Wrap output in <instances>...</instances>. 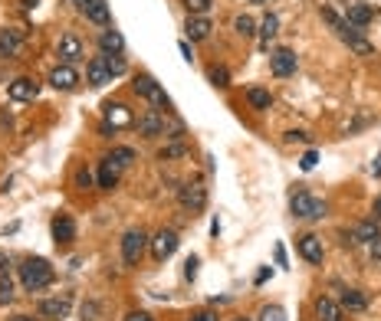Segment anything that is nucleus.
I'll use <instances>...</instances> for the list:
<instances>
[{
  "instance_id": "nucleus-31",
  "label": "nucleus",
  "mask_w": 381,
  "mask_h": 321,
  "mask_svg": "<svg viewBox=\"0 0 381 321\" xmlns=\"http://www.w3.org/2000/svg\"><path fill=\"white\" fill-rule=\"evenodd\" d=\"M260 321H286V311L279 305H263L260 308Z\"/></svg>"
},
{
  "instance_id": "nucleus-36",
  "label": "nucleus",
  "mask_w": 381,
  "mask_h": 321,
  "mask_svg": "<svg viewBox=\"0 0 381 321\" xmlns=\"http://www.w3.org/2000/svg\"><path fill=\"white\" fill-rule=\"evenodd\" d=\"M316 160H319V154H316V151H306L303 160H299V167H303V171H312V167H316Z\"/></svg>"
},
{
  "instance_id": "nucleus-47",
  "label": "nucleus",
  "mask_w": 381,
  "mask_h": 321,
  "mask_svg": "<svg viewBox=\"0 0 381 321\" xmlns=\"http://www.w3.org/2000/svg\"><path fill=\"white\" fill-rule=\"evenodd\" d=\"M73 3H79V7H83V3H86V0H73Z\"/></svg>"
},
{
  "instance_id": "nucleus-24",
  "label": "nucleus",
  "mask_w": 381,
  "mask_h": 321,
  "mask_svg": "<svg viewBox=\"0 0 381 321\" xmlns=\"http://www.w3.org/2000/svg\"><path fill=\"white\" fill-rule=\"evenodd\" d=\"M190 40H207L210 36V20L207 16H188V23H184Z\"/></svg>"
},
{
  "instance_id": "nucleus-22",
  "label": "nucleus",
  "mask_w": 381,
  "mask_h": 321,
  "mask_svg": "<svg viewBox=\"0 0 381 321\" xmlns=\"http://www.w3.org/2000/svg\"><path fill=\"white\" fill-rule=\"evenodd\" d=\"M66 311H69V298H46L40 302V318H66Z\"/></svg>"
},
{
  "instance_id": "nucleus-33",
  "label": "nucleus",
  "mask_w": 381,
  "mask_h": 321,
  "mask_svg": "<svg viewBox=\"0 0 381 321\" xmlns=\"http://www.w3.org/2000/svg\"><path fill=\"white\" fill-rule=\"evenodd\" d=\"M102 56H105V53H102ZM105 66H109V73H112V75L125 73V59H122V53H116V56H105Z\"/></svg>"
},
{
  "instance_id": "nucleus-15",
  "label": "nucleus",
  "mask_w": 381,
  "mask_h": 321,
  "mask_svg": "<svg viewBox=\"0 0 381 321\" xmlns=\"http://www.w3.org/2000/svg\"><path fill=\"white\" fill-rule=\"evenodd\" d=\"M59 59L69 66V62H76V59H83V43H79V36H73V33H63L59 36V46H56Z\"/></svg>"
},
{
  "instance_id": "nucleus-12",
  "label": "nucleus",
  "mask_w": 381,
  "mask_h": 321,
  "mask_svg": "<svg viewBox=\"0 0 381 321\" xmlns=\"http://www.w3.org/2000/svg\"><path fill=\"white\" fill-rule=\"evenodd\" d=\"M36 92H40V86H36L33 79H27V75L14 79L10 88H7V95H10L14 102H33V99H36Z\"/></svg>"
},
{
  "instance_id": "nucleus-23",
  "label": "nucleus",
  "mask_w": 381,
  "mask_h": 321,
  "mask_svg": "<svg viewBox=\"0 0 381 321\" xmlns=\"http://www.w3.org/2000/svg\"><path fill=\"white\" fill-rule=\"evenodd\" d=\"M99 49H102L105 56H116V53H122V49H125L122 33H116V29H105L102 36H99Z\"/></svg>"
},
{
  "instance_id": "nucleus-30",
  "label": "nucleus",
  "mask_w": 381,
  "mask_h": 321,
  "mask_svg": "<svg viewBox=\"0 0 381 321\" xmlns=\"http://www.w3.org/2000/svg\"><path fill=\"white\" fill-rule=\"evenodd\" d=\"M184 7H188L190 16H204L214 7V0H184Z\"/></svg>"
},
{
  "instance_id": "nucleus-21",
  "label": "nucleus",
  "mask_w": 381,
  "mask_h": 321,
  "mask_svg": "<svg viewBox=\"0 0 381 321\" xmlns=\"http://www.w3.org/2000/svg\"><path fill=\"white\" fill-rule=\"evenodd\" d=\"M371 16H375V10L368 7V3H349V10H345V23H352V27H368L371 23Z\"/></svg>"
},
{
  "instance_id": "nucleus-11",
  "label": "nucleus",
  "mask_w": 381,
  "mask_h": 321,
  "mask_svg": "<svg viewBox=\"0 0 381 321\" xmlns=\"http://www.w3.org/2000/svg\"><path fill=\"white\" fill-rule=\"evenodd\" d=\"M132 121H135L132 112H129L122 102H109V105H105V125H109L112 132H118V128H129Z\"/></svg>"
},
{
  "instance_id": "nucleus-27",
  "label": "nucleus",
  "mask_w": 381,
  "mask_h": 321,
  "mask_svg": "<svg viewBox=\"0 0 381 321\" xmlns=\"http://www.w3.org/2000/svg\"><path fill=\"white\" fill-rule=\"evenodd\" d=\"M247 102L253 105V108H260V112H263V108H270V105H273V95H270L266 88H250Z\"/></svg>"
},
{
  "instance_id": "nucleus-41",
  "label": "nucleus",
  "mask_w": 381,
  "mask_h": 321,
  "mask_svg": "<svg viewBox=\"0 0 381 321\" xmlns=\"http://www.w3.org/2000/svg\"><path fill=\"white\" fill-rule=\"evenodd\" d=\"M286 141H309V134L306 132H290L286 134Z\"/></svg>"
},
{
  "instance_id": "nucleus-10",
  "label": "nucleus",
  "mask_w": 381,
  "mask_h": 321,
  "mask_svg": "<svg viewBox=\"0 0 381 321\" xmlns=\"http://www.w3.org/2000/svg\"><path fill=\"white\" fill-rule=\"evenodd\" d=\"M138 134H145V138H158V134H164V115L158 112V108H148L145 115H138Z\"/></svg>"
},
{
  "instance_id": "nucleus-9",
  "label": "nucleus",
  "mask_w": 381,
  "mask_h": 321,
  "mask_svg": "<svg viewBox=\"0 0 381 321\" xmlns=\"http://www.w3.org/2000/svg\"><path fill=\"white\" fill-rule=\"evenodd\" d=\"M299 256H303L306 263H312V265H323V259H325L323 239H319V236H312V233L299 236Z\"/></svg>"
},
{
  "instance_id": "nucleus-1",
  "label": "nucleus",
  "mask_w": 381,
  "mask_h": 321,
  "mask_svg": "<svg viewBox=\"0 0 381 321\" xmlns=\"http://www.w3.org/2000/svg\"><path fill=\"white\" fill-rule=\"evenodd\" d=\"M20 282H23L27 292H40V289H46L53 282V265L46 259H27L20 265Z\"/></svg>"
},
{
  "instance_id": "nucleus-6",
  "label": "nucleus",
  "mask_w": 381,
  "mask_h": 321,
  "mask_svg": "<svg viewBox=\"0 0 381 321\" xmlns=\"http://www.w3.org/2000/svg\"><path fill=\"white\" fill-rule=\"evenodd\" d=\"M177 200H181V206L184 210H190V213H201L207 204V190L201 187V184H184V187L177 190Z\"/></svg>"
},
{
  "instance_id": "nucleus-7",
  "label": "nucleus",
  "mask_w": 381,
  "mask_h": 321,
  "mask_svg": "<svg viewBox=\"0 0 381 321\" xmlns=\"http://www.w3.org/2000/svg\"><path fill=\"white\" fill-rule=\"evenodd\" d=\"M270 69H273V75H279V79L293 75L296 73V53L286 49V46L273 49V53H270Z\"/></svg>"
},
{
  "instance_id": "nucleus-14",
  "label": "nucleus",
  "mask_w": 381,
  "mask_h": 321,
  "mask_svg": "<svg viewBox=\"0 0 381 321\" xmlns=\"http://www.w3.org/2000/svg\"><path fill=\"white\" fill-rule=\"evenodd\" d=\"M86 79H89V86H92V88H102L105 82H112V73H109V66H105V56L89 59Z\"/></svg>"
},
{
  "instance_id": "nucleus-48",
  "label": "nucleus",
  "mask_w": 381,
  "mask_h": 321,
  "mask_svg": "<svg viewBox=\"0 0 381 321\" xmlns=\"http://www.w3.org/2000/svg\"><path fill=\"white\" fill-rule=\"evenodd\" d=\"M234 321H250V318H234Z\"/></svg>"
},
{
  "instance_id": "nucleus-17",
  "label": "nucleus",
  "mask_w": 381,
  "mask_h": 321,
  "mask_svg": "<svg viewBox=\"0 0 381 321\" xmlns=\"http://www.w3.org/2000/svg\"><path fill=\"white\" fill-rule=\"evenodd\" d=\"M53 239L56 243H63V246H69L76 239V223L73 217H66V213H59L56 219H53Z\"/></svg>"
},
{
  "instance_id": "nucleus-28",
  "label": "nucleus",
  "mask_w": 381,
  "mask_h": 321,
  "mask_svg": "<svg viewBox=\"0 0 381 321\" xmlns=\"http://www.w3.org/2000/svg\"><path fill=\"white\" fill-rule=\"evenodd\" d=\"M109 158L116 160L118 167H129V164H135V151L132 147H112V154Z\"/></svg>"
},
{
  "instance_id": "nucleus-39",
  "label": "nucleus",
  "mask_w": 381,
  "mask_h": 321,
  "mask_svg": "<svg viewBox=\"0 0 381 321\" xmlns=\"http://www.w3.org/2000/svg\"><path fill=\"white\" fill-rule=\"evenodd\" d=\"M125 321H155V318H151L148 311H132V315H129Z\"/></svg>"
},
{
  "instance_id": "nucleus-13",
  "label": "nucleus",
  "mask_w": 381,
  "mask_h": 321,
  "mask_svg": "<svg viewBox=\"0 0 381 321\" xmlns=\"http://www.w3.org/2000/svg\"><path fill=\"white\" fill-rule=\"evenodd\" d=\"M316 318L319 321H345V308L338 305L336 298L319 295V298H316Z\"/></svg>"
},
{
  "instance_id": "nucleus-32",
  "label": "nucleus",
  "mask_w": 381,
  "mask_h": 321,
  "mask_svg": "<svg viewBox=\"0 0 381 321\" xmlns=\"http://www.w3.org/2000/svg\"><path fill=\"white\" fill-rule=\"evenodd\" d=\"M210 82L220 86V88H227V86H230V73H227L224 66H214V69H210Z\"/></svg>"
},
{
  "instance_id": "nucleus-35",
  "label": "nucleus",
  "mask_w": 381,
  "mask_h": 321,
  "mask_svg": "<svg viewBox=\"0 0 381 321\" xmlns=\"http://www.w3.org/2000/svg\"><path fill=\"white\" fill-rule=\"evenodd\" d=\"M10 298H14V282H10V278H3V282H0V302L7 305Z\"/></svg>"
},
{
  "instance_id": "nucleus-20",
  "label": "nucleus",
  "mask_w": 381,
  "mask_h": 321,
  "mask_svg": "<svg viewBox=\"0 0 381 321\" xmlns=\"http://www.w3.org/2000/svg\"><path fill=\"white\" fill-rule=\"evenodd\" d=\"M20 49H23V36L17 33V29H0V56H20Z\"/></svg>"
},
{
  "instance_id": "nucleus-19",
  "label": "nucleus",
  "mask_w": 381,
  "mask_h": 321,
  "mask_svg": "<svg viewBox=\"0 0 381 321\" xmlns=\"http://www.w3.org/2000/svg\"><path fill=\"white\" fill-rule=\"evenodd\" d=\"M118 177H122V167H118L112 158H102L99 160V187L102 190H112L118 184Z\"/></svg>"
},
{
  "instance_id": "nucleus-40",
  "label": "nucleus",
  "mask_w": 381,
  "mask_h": 321,
  "mask_svg": "<svg viewBox=\"0 0 381 321\" xmlns=\"http://www.w3.org/2000/svg\"><path fill=\"white\" fill-rule=\"evenodd\" d=\"M190 321H217V315H210V311H197V315H190Z\"/></svg>"
},
{
  "instance_id": "nucleus-42",
  "label": "nucleus",
  "mask_w": 381,
  "mask_h": 321,
  "mask_svg": "<svg viewBox=\"0 0 381 321\" xmlns=\"http://www.w3.org/2000/svg\"><path fill=\"white\" fill-rule=\"evenodd\" d=\"M368 246H371V259H381V236L375 243H368Z\"/></svg>"
},
{
  "instance_id": "nucleus-18",
  "label": "nucleus",
  "mask_w": 381,
  "mask_h": 321,
  "mask_svg": "<svg viewBox=\"0 0 381 321\" xmlns=\"http://www.w3.org/2000/svg\"><path fill=\"white\" fill-rule=\"evenodd\" d=\"M83 14H86V20H92L96 27H109V3L105 0H86L83 3Z\"/></svg>"
},
{
  "instance_id": "nucleus-46",
  "label": "nucleus",
  "mask_w": 381,
  "mask_h": 321,
  "mask_svg": "<svg viewBox=\"0 0 381 321\" xmlns=\"http://www.w3.org/2000/svg\"><path fill=\"white\" fill-rule=\"evenodd\" d=\"M10 321H33V318H30V315H14Z\"/></svg>"
},
{
  "instance_id": "nucleus-34",
  "label": "nucleus",
  "mask_w": 381,
  "mask_h": 321,
  "mask_svg": "<svg viewBox=\"0 0 381 321\" xmlns=\"http://www.w3.org/2000/svg\"><path fill=\"white\" fill-rule=\"evenodd\" d=\"M181 154H188V145H168V147H162V160H168V158H181Z\"/></svg>"
},
{
  "instance_id": "nucleus-3",
  "label": "nucleus",
  "mask_w": 381,
  "mask_h": 321,
  "mask_svg": "<svg viewBox=\"0 0 381 321\" xmlns=\"http://www.w3.org/2000/svg\"><path fill=\"white\" fill-rule=\"evenodd\" d=\"M132 88L142 95V99H148V102L155 105V108H164V112H171V99L164 95V88L151 79V75H135V82H132Z\"/></svg>"
},
{
  "instance_id": "nucleus-44",
  "label": "nucleus",
  "mask_w": 381,
  "mask_h": 321,
  "mask_svg": "<svg viewBox=\"0 0 381 321\" xmlns=\"http://www.w3.org/2000/svg\"><path fill=\"white\" fill-rule=\"evenodd\" d=\"M276 263L286 265V252H283V246H276Z\"/></svg>"
},
{
  "instance_id": "nucleus-49",
  "label": "nucleus",
  "mask_w": 381,
  "mask_h": 321,
  "mask_svg": "<svg viewBox=\"0 0 381 321\" xmlns=\"http://www.w3.org/2000/svg\"><path fill=\"white\" fill-rule=\"evenodd\" d=\"M257 3H266V0H257Z\"/></svg>"
},
{
  "instance_id": "nucleus-29",
  "label": "nucleus",
  "mask_w": 381,
  "mask_h": 321,
  "mask_svg": "<svg viewBox=\"0 0 381 321\" xmlns=\"http://www.w3.org/2000/svg\"><path fill=\"white\" fill-rule=\"evenodd\" d=\"M234 27H237V33H240V36H253V33H257V23H253V16H247V14L237 16Z\"/></svg>"
},
{
  "instance_id": "nucleus-5",
  "label": "nucleus",
  "mask_w": 381,
  "mask_h": 321,
  "mask_svg": "<svg viewBox=\"0 0 381 321\" xmlns=\"http://www.w3.org/2000/svg\"><path fill=\"white\" fill-rule=\"evenodd\" d=\"M338 36H342L345 46H349L352 53H358V56H371V53H375V46L362 36V29L352 27V23H345V20H342V27H338Z\"/></svg>"
},
{
  "instance_id": "nucleus-38",
  "label": "nucleus",
  "mask_w": 381,
  "mask_h": 321,
  "mask_svg": "<svg viewBox=\"0 0 381 321\" xmlns=\"http://www.w3.org/2000/svg\"><path fill=\"white\" fill-rule=\"evenodd\" d=\"M197 265H201V263H197V256H190L188 263H184V276H188L190 282H194V278H197Z\"/></svg>"
},
{
  "instance_id": "nucleus-37",
  "label": "nucleus",
  "mask_w": 381,
  "mask_h": 321,
  "mask_svg": "<svg viewBox=\"0 0 381 321\" xmlns=\"http://www.w3.org/2000/svg\"><path fill=\"white\" fill-rule=\"evenodd\" d=\"M92 184V174H89V167H79L76 171V187H89Z\"/></svg>"
},
{
  "instance_id": "nucleus-8",
  "label": "nucleus",
  "mask_w": 381,
  "mask_h": 321,
  "mask_svg": "<svg viewBox=\"0 0 381 321\" xmlns=\"http://www.w3.org/2000/svg\"><path fill=\"white\" fill-rule=\"evenodd\" d=\"M175 249H177L175 230H158V233H155V239H151V256H155L158 263H164L168 256H175Z\"/></svg>"
},
{
  "instance_id": "nucleus-25",
  "label": "nucleus",
  "mask_w": 381,
  "mask_h": 321,
  "mask_svg": "<svg viewBox=\"0 0 381 321\" xmlns=\"http://www.w3.org/2000/svg\"><path fill=\"white\" fill-rule=\"evenodd\" d=\"M342 308H349V311H365L368 298L358 292V289H345V292H342Z\"/></svg>"
},
{
  "instance_id": "nucleus-43",
  "label": "nucleus",
  "mask_w": 381,
  "mask_h": 321,
  "mask_svg": "<svg viewBox=\"0 0 381 321\" xmlns=\"http://www.w3.org/2000/svg\"><path fill=\"white\" fill-rule=\"evenodd\" d=\"M177 46H181V53H184V59H188V62H190V59H194V53H190L188 40H181V43H177Z\"/></svg>"
},
{
  "instance_id": "nucleus-45",
  "label": "nucleus",
  "mask_w": 381,
  "mask_h": 321,
  "mask_svg": "<svg viewBox=\"0 0 381 321\" xmlns=\"http://www.w3.org/2000/svg\"><path fill=\"white\" fill-rule=\"evenodd\" d=\"M375 217L381 219V197H378V200H375Z\"/></svg>"
},
{
  "instance_id": "nucleus-16",
  "label": "nucleus",
  "mask_w": 381,
  "mask_h": 321,
  "mask_svg": "<svg viewBox=\"0 0 381 321\" xmlns=\"http://www.w3.org/2000/svg\"><path fill=\"white\" fill-rule=\"evenodd\" d=\"M76 82H79V73H76L73 66H56L53 73H50V86L53 88H63V92H69V88H76Z\"/></svg>"
},
{
  "instance_id": "nucleus-2",
  "label": "nucleus",
  "mask_w": 381,
  "mask_h": 321,
  "mask_svg": "<svg viewBox=\"0 0 381 321\" xmlns=\"http://www.w3.org/2000/svg\"><path fill=\"white\" fill-rule=\"evenodd\" d=\"M290 206H293V213L299 219H323L325 213H329V206H325L323 200H316L312 193H306V190H296Z\"/></svg>"
},
{
  "instance_id": "nucleus-4",
  "label": "nucleus",
  "mask_w": 381,
  "mask_h": 321,
  "mask_svg": "<svg viewBox=\"0 0 381 321\" xmlns=\"http://www.w3.org/2000/svg\"><path fill=\"white\" fill-rule=\"evenodd\" d=\"M145 243H148V236L142 230H129V233L122 236V259L129 265H138L142 263V252H145Z\"/></svg>"
},
{
  "instance_id": "nucleus-26",
  "label": "nucleus",
  "mask_w": 381,
  "mask_h": 321,
  "mask_svg": "<svg viewBox=\"0 0 381 321\" xmlns=\"http://www.w3.org/2000/svg\"><path fill=\"white\" fill-rule=\"evenodd\" d=\"M279 33V16L276 14H266L263 23H260V36H263V49H270V40Z\"/></svg>"
}]
</instances>
